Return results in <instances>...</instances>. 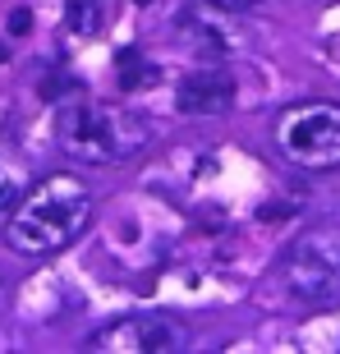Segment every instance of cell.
Listing matches in <instances>:
<instances>
[{"mask_svg": "<svg viewBox=\"0 0 340 354\" xmlns=\"http://www.w3.org/2000/svg\"><path fill=\"white\" fill-rule=\"evenodd\" d=\"M92 212H97V198H92L88 180L55 171L14 203L10 221H5V244L23 258L60 253L92 225Z\"/></svg>", "mask_w": 340, "mask_h": 354, "instance_id": "6da1fadb", "label": "cell"}, {"mask_svg": "<svg viewBox=\"0 0 340 354\" xmlns=\"http://www.w3.org/2000/svg\"><path fill=\"white\" fill-rule=\"evenodd\" d=\"M152 129L143 115H133L124 106L111 102H92V97H69L55 111V143L60 152L83 166H111L124 161L133 152H143Z\"/></svg>", "mask_w": 340, "mask_h": 354, "instance_id": "7a4b0ae2", "label": "cell"}, {"mask_svg": "<svg viewBox=\"0 0 340 354\" xmlns=\"http://www.w3.org/2000/svg\"><path fill=\"white\" fill-rule=\"evenodd\" d=\"M276 147L299 171H340V106L299 102L276 120Z\"/></svg>", "mask_w": 340, "mask_h": 354, "instance_id": "3957f363", "label": "cell"}, {"mask_svg": "<svg viewBox=\"0 0 340 354\" xmlns=\"http://www.w3.org/2000/svg\"><path fill=\"white\" fill-rule=\"evenodd\" d=\"M281 272H285V286L308 304H322L331 295H340V225L327 221V225L303 230L290 244Z\"/></svg>", "mask_w": 340, "mask_h": 354, "instance_id": "277c9868", "label": "cell"}, {"mask_svg": "<svg viewBox=\"0 0 340 354\" xmlns=\"http://www.w3.org/2000/svg\"><path fill=\"white\" fill-rule=\"evenodd\" d=\"M92 350H115V354H157L184 345V327H175L170 317H120L111 327L92 336Z\"/></svg>", "mask_w": 340, "mask_h": 354, "instance_id": "5b68a950", "label": "cell"}, {"mask_svg": "<svg viewBox=\"0 0 340 354\" xmlns=\"http://www.w3.org/2000/svg\"><path fill=\"white\" fill-rule=\"evenodd\" d=\"M230 102H235V79L225 69H193L175 92V106L184 115H225Z\"/></svg>", "mask_w": 340, "mask_h": 354, "instance_id": "8992f818", "label": "cell"}, {"mask_svg": "<svg viewBox=\"0 0 340 354\" xmlns=\"http://www.w3.org/2000/svg\"><path fill=\"white\" fill-rule=\"evenodd\" d=\"M115 74H120V88H124V92H138V88H147V83H157V69H152V60H143L133 46H129V51H120Z\"/></svg>", "mask_w": 340, "mask_h": 354, "instance_id": "52a82bcc", "label": "cell"}, {"mask_svg": "<svg viewBox=\"0 0 340 354\" xmlns=\"http://www.w3.org/2000/svg\"><path fill=\"white\" fill-rule=\"evenodd\" d=\"M19 198H23V189H19V180L0 171V212H14V203H19Z\"/></svg>", "mask_w": 340, "mask_h": 354, "instance_id": "ba28073f", "label": "cell"}, {"mask_svg": "<svg viewBox=\"0 0 340 354\" xmlns=\"http://www.w3.org/2000/svg\"><path fill=\"white\" fill-rule=\"evenodd\" d=\"M28 28H32V14H28V10H14L10 14V32H14V37H23Z\"/></svg>", "mask_w": 340, "mask_h": 354, "instance_id": "9c48e42d", "label": "cell"}, {"mask_svg": "<svg viewBox=\"0 0 340 354\" xmlns=\"http://www.w3.org/2000/svg\"><path fill=\"white\" fill-rule=\"evenodd\" d=\"M202 5H216V10H258V5H262V0H202Z\"/></svg>", "mask_w": 340, "mask_h": 354, "instance_id": "30bf717a", "label": "cell"}, {"mask_svg": "<svg viewBox=\"0 0 340 354\" xmlns=\"http://www.w3.org/2000/svg\"><path fill=\"white\" fill-rule=\"evenodd\" d=\"M0 65H5V46H0Z\"/></svg>", "mask_w": 340, "mask_h": 354, "instance_id": "8fae6325", "label": "cell"}, {"mask_svg": "<svg viewBox=\"0 0 340 354\" xmlns=\"http://www.w3.org/2000/svg\"><path fill=\"white\" fill-rule=\"evenodd\" d=\"M133 5H152V0H133Z\"/></svg>", "mask_w": 340, "mask_h": 354, "instance_id": "7c38bea8", "label": "cell"}]
</instances>
